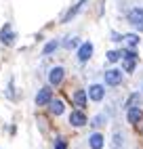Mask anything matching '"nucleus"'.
<instances>
[{
    "label": "nucleus",
    "instance_id": "1",
    "mask_svg": "<svg viewBox=\"0 0 143 149\" xmlns=\"http://www.w3.org/2000/svg\"><path fill=\"white\" fill-rule=\"evenodd\" d=\"M120 82H122V72H120V69H107V72H105V84L118 86Z\"/></svg>",
    "mask_w": 143,
    "mask_h": 149
},
{
    "label": "nucleus",
    "instance_id": "2",
    "mask_svg": "<svg viewBox=\"0 0 143 149\" xmlns=\"http://www.w3.org/2000/svg\"><path fill=\"white\" fill-rule=\"evenodd\" d=\"M63 76H65V69L63 67H53V69H50V74H48V82L53 86H57V84L63 82Z\"/></svg>",
    "mask_w": 143,
    "mask_h": 149
},
{
    "label": "nucleus",
    "instance_id": "3",
    "mask_svg": "<svg viewBox=\"0 0 143 149\" xmlns=\"http://www.w3.org/2000/svg\"><path fill=\"white\" fill-rule=\"evenodd\" d=\"M122 57H124V72H132L135 63H137V53L135 51H124Z\"/></svg>",
    "mask_w": 143,
    "mask_h": 149
},
{
    "label": "nucleus",
    "instance_id": "4",
    "mask_svg": "<svg viewBox=\"0 0 143 149\" xmlns=\"http://www.w3.org/2000/svg\"><path fill=\"white\" fill-rule=\"evenodd\" d=\"M128 21L143 29V8H132V11L128 13Z\"/></svg>",
    "mask_w": 143,
    "mask_h": 149
},
{
    "label": "nucleus",
    "instance_id": "5",
    "mask_svg": "<svg viewBox=\"0 0 143 149\" xmlns=\"http://www.w3.org/2000/svg\"><path fill=\"white\" fill-rule=\"evenodd\" d=\"M90 55H93V44H90V42H84L82 46L78 48V61H82V63L88 61Z\"/></svg>",
    "mask_w": 143,
    "mask_h": 149
},
{
    "label": "nucleus",
    "instance_id": "6",
    "mask_svg": "<svg viewBox=\"0 0 143 149\" xmlns=\"http://www.w3.org/2000/svg\"><path fill=\"white\" fill-rule=\"evenodd\" d=\"M105 95V88L101 86V84H93V86H88V97L93 99V101H101Z\"/></svg>",
    "mask_w": 143,
    "mask_h": 149
},
{
    "label": "nucleus",
    "instance_id": "7",
    "mask_svg": "<svg viewBox=\"0 0 143 149\" xmlns=\"http://www.w3.org/2000/svg\"><path fill=\"white\" fill-rule=\"evenodd\" d=\"M69 124L72 126H84L86 124V116L82 111H72L69 113Z\"/></svg>",
    "mask_w": 143,
    "mask_h": 149
},
{
    "label": "nucleus",
    "instance_id": "8",
    "mask_svg": "<svg viewBox=\"0 0 143 149\" xmlns=\"http://www.w3.org/2000/svg\"><path fill=\"white\" fill-rule=\"evenodd\" d=\"M50 103V88H42L36 97V105H46Z\"/></svg>",
    "mask_w": 143,
    "mask_h": 149
},
{
    "label": "nucleus",
    "instance_id": "9",
    "mask_svg": "<svg viewBox=\"0 0 143 149\" xmlns=\"http://www.w3.org/2000/svg\"><path fill=\"white\" fill-rule=\"evenodd\" d=\"M86 2H88V0H80V2H78V4H76L74 8H69V11L65 13V17H63V23H67V21H72V17H74V15H76V13L80 11V8H82V6H84Z\"/></svg>",
    "mask_w": 143,
    "mask_h": 149
},
{
    "label": "nucleus",
    "instance_id": "10",
    "mask_svg": "<svg viewBox=\"0 0 143 149\" xmlns=\"http://www.w3.org/2000/svg\"><path fill=\"white\" fill-rule=\"evenodd\" d=\"M141 118H143V111H141L139 107H130V109H128V122H130V124H137Z\"/></svg>",
    "mask_w": 143,
    "mask_h": 149
},
{
    "label": "nucleus",
    "instance_id": "11",
    "mask_svg": "<svg viewBox=\"0 0 143 149\" xmlns=\"http://www.w3.org/2000/svg\"><path fill=\"white\" fill-rule=\"evenodd\" d=\"M90 147H93V149H101V147H103V136H101L99 132H95V134H90Z\"/></svg>",
    "mask_w": 143,
    "mask_h": 149
},
{
    "label": "nucleus",
    "instance_id": "12",
    "mask_svg": "<svg viewBox=\"0 0 143 149\" xmlns=\"http://www.w3.org/2000/svg\"><path fill=\"white\" fill-rule=\"evenodd\" d=\"M74 103H76L78 107H84V105H86V93H84V91H76V95H74Z\"/></svg>",
    "mask_w": 143,
    "mask_h": 149
},
{
    "label": "nucleus",
    "instance_id": "13",
    "mask_svg": "<svg viewBox=\"0 0 143 149\" xmlns=\"http://www.w3.org/2000/svg\"><path fill=\"white\" fill-rule=\"evenodd\" d=\"M50 111H53L55 116H61V113H63V101H59V99L50 101Z\"/></svg>",
    "mask_w": 143,
    "mask_h": 149
},
{
    "label": "nucleus",
    "instance_id": "14",
    "mask_svg": "<svg viewBox=\"0 0 143 149\" xmlns=\"http://www.w3.org/2000/svg\"><path fill=\"white\" fill-rule=\"evenodd\" d=\"M2 42H4V44H11V42H13L11 27H8V25H4V29H2Z\"/></svg>",
    "mask_w": 143,
    "mask_h": 149
},
{
    "label": "nucleus",
    "instance_id": "15",
    "mask_svg": "<svg viewBox=\"0 0 143 149\" xmlns=\"http://www.w3.org/2000/svg\"><path fill=\"white\" fill-rule=\"evenodd\" d=\"M120 57H122V53H120V51H109V53H107V59H109L111 63H116Z\"/></svg>",
    "mask_w": 143,
    "mask_h": 149
},
{
    "label": "nucleus",
    "instance_id": "16",
    "mask_svg": "<svg viewBox=\"0 0 143 149\" xmlns=\"http://www.w3.org/2000/svg\"><path fill=\"white\" fill-rule=\"evenodd\" d=\"M126 42H128V46H137L139 36H137V34H128V36H126Z\"/></svg>",
    "mask_w": 143,
    "mask_h": 149
},
{
    "label": "nucleus",
    "instance_id": "17",
    "mask_svg": "<svg viewBox=\"0 0 143 149\" xmlns=\"http://www.w3.org/2000/svg\"><path fill=\"white\" fill-rule=\"evenodd\" d=\"M57 46H59V44H57L55 40H53V42H48V44L44 46V55H50V53H53V51H55Z\"/></svg>",
    "mask_w": 143,
    "mask_h": 149
},
{
    "label": "nucleus",
    "instance_id": "18",
    "mask_svg": "<svg viewBox=\"0 0 143 149\" xmlns=\"http://www.w3.org/2000/svg\"><path fill=\"white\" fill-rule=\"evenodd\" d=\"M74 46H78V38H69L65 42V48H74Z\"/></svg>",
    "mask_w": 143,
    "mask_h": 149
},
{
    "label": "nucleus",
    "instance_id": "19",
    "mask_svg": "<svg viewBox=\"0 0 143 149\" xmlns=\"http://www.w3.org/2000/svg\"><path fill=\"white\" fill-rule=\"evenodd\" d=\"M55 149H65V143H63V141H57V145H55Z\"/></svg>",
    "mask_w": 143,
    "mask_h": 149
},
{
    "label": "nucleus",
    "instance_id": "20",
    "mask_svg": "<svg viewBox=\"0 0 143 149\" xmlns=\"http://www.w3.org/2000/svg\"><path fill=\"white\" fill-rule=\"evenodd\" d=\"M111 40H116V42H120V40H122V36H120V34H111Z\"/></svg>",
    "mask_w": 143,
    "mask_h": 149
}]
</instances>
